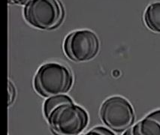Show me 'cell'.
<instances>
[{
	"instance_id": "1",
	"label": "cell",
	"mask_w": 160,
	"mask_h": 135,
	"mask_svg": "<svg viewBox=\"0 0 160 135\" xmlns=\"http://www.w3.org/2000/svg\"><path fill=\"white\" fill-rule=\"evenodd\" d=\"M73 84L72 71L65 65L50 62L38 68L34 79V87L40 95L49 98L64 95Z\"/></svg>"
},
{
	"instance_id": "6",
	"label": "cell",
	"mask_w": 160,
	"mask_h": 135,
	"mask_svg": "<svg viewBox=\"0 0 160 135\" xmlns=\"http://www.w3.org/2000/svg\"><path fill=\"white\" fill-rule=\"evenodd\" d=\"M125 134L160 135V110L150 113Z\"/></svg>"
},
{
	"instance_id": "7",
	"label": "cell",
	"mask_w": 160,
	"mask_h": 135,
	"mask_svg": "<svg viewBox=\"0 0 160 135\" xmlns=\"http://www.w3.org/2000/svg\"><path fill=\"white\" fill-rule=\"evenodd\" d=\"M144 21L150 30L160 33V0H155L147 8Z\"/></svg>"
},
{
	"instance_id": "3",
	"label": "cell",
	"mask_w": 160,
	"mask_h": 135,
	"mask_svg": "<svg viewBox=\"0 0 160 135\" xmlns=\"http://www.w3.org/2000/svg\"><path fill=\"white\" fill-rule=\"evenodd\" d=\"M52 130L59 134L76 135L84 130L89 122L86 110L74 103L55 109L47 119Z\"/></svg>"
},
{
	"instance_id": "5",
	"label": "cell",
	"mask_w": 160,
	"mask_h": 135,
	"mask_svg": "<svg viewBox=\"0 0 160 135\" xmlns=\"http://www.w3.org/2000/svg\"><path fill=\"white\" fill-rule=\"evenodd\" d=\"M63 48L68 59L74 62H87L93 59L99 51L97 36L90 30H78L65 39Z\"/></svg>"
},
{
	"instance_id": "10",
	"label": "cell",
	"mask_w": 160,
	"mask_h": 135,
	"mask_svg": "<svg viewBox=\"0 0 160 135\" xmlns=\"http://www.w3.org/2000/svg\"><path fill=\"white\" fill-rule=\"evenodd\" d=\"M16 97V89L14 87V84L11 82L10 80L8 81V106H10L11 104H12L14 102V99Z\"/></svg>"
},
{
	"instance_id": "8",
	"label": "cell",
	"mask_w": 160,
	"mask_h": 135,
	"mask_svg": "<svg viewBox=\"0 0 160 135\" xmlns=\"http://www.w3.org/2000/svg\"><path fill=\"white\" fill-rule=\"evenodd\" d=\"M74 103L72 99L68 96L65 95H59L55 96H51L46 100L44 104V114L46 119H48L52 112L57 109L60 105L64 104Z\"/></svg>"
},
{
	"instance_id": "4",
	"label": "cell",
	"mask_w": 160,
	"mask_h": 135,
	"mask_svg": "<svg viewBox=\"0 0 160 135\" xmlns=\"http://www.w3.org/2000/svg\"><path fill=\"white\" fill-rule=\"evenodd\" d=\"M104 123L114 132L121 133L131 128L135 122V113L129 101L120 96L109 98L100 109Z\"/></svg>"
},
{
	"instance_id": "11",
	"label": "cell",
	"mask_w": 160,
	"mask_h": 135,
	"mask_svg": "<svg viewBox=\"0 0 160 135\" xmlns=\"http://www.w3.org/2000/svg\"><path fill=\"white\" fill-rule=\"evenodd\" d=\"M31 0H8L9 4L13 5H27Z\"/></svg>"
},
{
	"instance_id": "2",
	"label": "cell",
	"mask_w": 160,
	"mask_h": 135,
	"mask_svg": "<svg viewBox=\"0 0 160 135\" xmlns=\"http://www.w3.org/2000/svg\"><path fill=\"white\" fill-rule=\"evenodd\" d=\"M24 17L29 25L51 30L62 23L64 9L59 0H31L24 8Z\"/></svg>"
},
{
	"instance_id": "9",
	"label": "cell",
	"mask_w": 160,
	"mask_h": 135,
	"mask_svg": "<svg viewBox=\"0 0 160 135\" xmlns=\"http://www.w3.org/2000/svg\"><path fill=\"white\" fill-rule=\"evenodd\" d=\"M87 134H100V135H113L114 133L112 130L107 128L98 126L92 128L87 133Z\"/></svg>"
}]
</instances>
